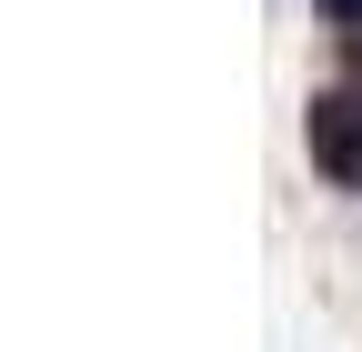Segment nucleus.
Instances as JSON below:
<instances>
[{"label": "nucleus", "mask_w": 362, "mask_h": 352, "mask_svg": "<svg viewBox=\"0 0 362 352\" xmlns=\"http://www.w3.org/2000/svg\"><path fill=\"white\" fill-rule=\"evenodd\" d=\"M302 141H312V161H322L342 192H362V20L342 30V71L302 111Z\"/></svg>", "instance_id": "nucleus-1"}]
</instances>
